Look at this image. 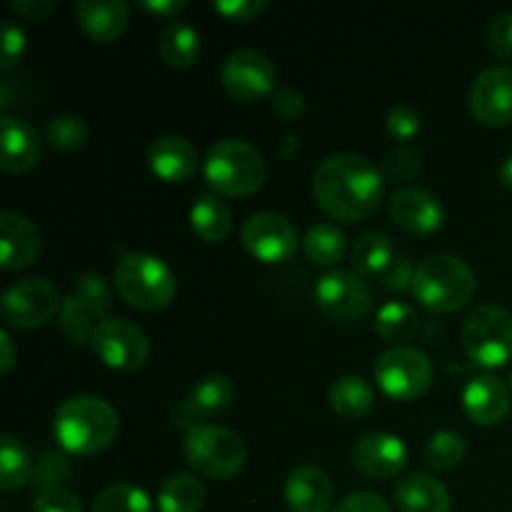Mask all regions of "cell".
Wrapping results in <instances>:
<instances>
[{"label":"cell","mask_w":512,"mask_h":512,"mask_svg":"<svg viewBox=\"0 0 512 512\" xmlns=\"http://www.w3.org/2000/svg\"><path fill=\"white\" fill-rule=\"evenodd\" d=\"M220 80L230 98L240 100V103H255V100L275 93L278 73L268 55L245 48L228 55L223 70H220Z\"/></svg>","instance_id":"cell-12"},{"label":"cell","mask_w":512,"mask_h":512,"mask_svg":"<svg viewBox=\"0 0 512 512\" xmlns=\"http://www.w3.org/2000/svg\"><path fill=\"white\" fill-rule=\"evenodd\" d=\"M0 165H3L5 173H28L35 165L40 163V155H43V140L35 133L33 125L28 120H20L15 115H3L0 120Z\"/></svg>","instance_id":"cell-17"},{"label":"cell","mask_w":512,"mask_h":512,"mask_svg":"<svg viewBox=\"0 0 512 512\" xmlns=\"http://www.w3.org/2000/svg\"><path fill=\"white\" fill-rule=\"evenodd\" d=\"M45 140L50 143V148L60 150V153H73L88 143V125L80 115H55L45 128Z\"/></svg>","instance_id":"cell-35"},{"label":"cell","mask_w":512,"mask_h":512,"mask_svg":"<svg viewBox=\"0 0 512 512\" xmlns=\"http://www.w3.org/2000/svg\"><path fill=\"white\" fill-rule=\"evenodd\" d=\"M420 170H423V153L410 145H398V148L388 150L380 163V173L390 183H408Z\"/></svg>","instance_id":"cell-37"},{"label":"cell","mask_w":512,"mask_h":512,"mask_svg":"<svg viewBox=\"0 0 512 512\" xmlns=\"http://www.w3.org/2000/svg\"><path fill=\"white\" fill-rule=\"evenodd\" d=\"M73 298L88 310L93 318H105L113 308V293L100 273H83L78 275L73 288Z\"/></svg>","instance_id":"cell-36"},{"label":"cell","mask_w":512,"mask_h":512,"mask_svg":"<svg viewBox=\"0 0 512 512\" xmlns=\"http://www.w3.org/2000/svg\"><path fill=\"white\" fill-rule=\"evenodd\" d=\"M510 388H512V373H510Z\"/></svg>","instance_id":"cell-54"},{"label":"cell","mask_w":512,"mask_h":512,"mask_svg":"<svg viewBox=\"0 0 512 512\" xmlns=\"http://www.w3.org/2000/svg\"><path fill=\"white\" fill-rule=\"evenodd\" d=\"M305 258L320 268H330L345 255V233L338 225L318 223L305 233L303 238Z\"/></svg>","instance_id":"cell-30"},{"label":"cell","mask_w":512,"mask_h":512,"mask_svg":"<svg viewBox=\"0 0 512 512\" xmlns=\"http://www.w3.org/2000/svg\"><path fill=\"white\" fill-rule=\"evenodd\" d=\"M205 505V485L193 473H175L160 485V512H200Z\"/></svg>","instance_id":"cell-27"},{"label":"cell","mask_w":512,"mask_h":512,"mask_svg":"<svg viewBox=\"0 0 512 512\" xmlns=\"http://www.w3.org/2000/svg\"><path fill=\"white\" fill-rule=\"evenodd\" d=\"M120 298L138 310H163L173 303L175 275L160 258L148 253H125L113 270Z\"/></svg>","instance_id":"cell-5"},{"label":"cell","mask_w":512,"mask_h":512,"mask_svg":"<svg viewBox=\"0 0 512 512\" xmlns=\"http://www.w3.org/2000/svg\"><path fill=\"white\" fill-rule=\"evenodd\" d=\"M33 512H83V503H80V498L75 493L58 488L35 495Z\"/></svg>","instance_id":"cell-42"},{"label":"cell","mask_w":512,"mask_h":512,"mask_svg":"<svg viewBox=\"0 0 512 512\" xmlns=\"http://www.w3.org/2000/svg\"><path fill=\"white\" fill-rule=\"evenodd\" d=\"M273 113L278 115L280 120H288V123H295L305 115L308 110V103H305V95L295 88H280L273 93Z\"/></svg>","instance_id":"cell-41"},{"label":"cell","mask_w":512,"mask_h":512,"mask_svg":"<svg viewBox=\"0 0 512 512\" xmlns=\"http://www.w3.org/2000/svg\"><path fill=\"white\" fill-rule=\"evenodd\" d=\"M205 183L218 195L228 198H248L258 193L265 183V160L258 148L238 138L218 140L205 155Z\"/></svg>","instance_id":"cell-4"},{"label":"cell","mask_w":512,"mask_h":512,"mask_svg":"<svg viewBox=\"0 0 512 512\" xmlns=\"http://www.w3.org/2000/svg\"><path fill=\"white\" fill-rule=\"evenodd\" d=\"M10 8L25 20H45L55 10V0H13Z\"/></svg>","instance_id":"cell-49"},{"label":"cell","mask_w":512,"mask_h":512,"mask_svg":"<svg viewBox=\"0 0 512 512\" xmlns=\"http://www.w3.org/2000/svg\"><path fill=\"white\" fill-rule=\"evenodd\" d=\"M148 165L155 178L165 183H185L198 170L200 158L195 145L183 135H163L148 148Z\"/></svg>","instance_id":"cell-20"},{"label":"cell","mask_w":512,"mask_h":512,"mask_svg":"<svg viewBox=\"0 0 512 512\" xmlns=\"http://www.w3.org/2000/svg\"><path fill=\"white\" fill-rule=\"evenodd\" d=\"M140 8L148 10V13L153 15H160V18H173L180 10L188 8V3H185V0H143Z\"/></svg>","instance_id":"cell-50"},{"label":"cell","mask_w":512,"mask_h":512,"mask_svg":"<svg viewBox=\"0 0 512 512\" xmlns=\"http://www.w3.org/2000/svg\"><path fill=\"white\" fill-rule=\"evenodd\" d=\"M388 213L410 235H433L443 228L445 208L438 195L425 188H398L388 198Z\"/></svg>","instance_id":"cell-16"},{"label":"cell","mask_w":512,"mask_h":512,"mask_svg":"<svg viewBox=\"0 0 512 512\" xmlns=\"http://www.w3.org/2000/svg\"><path fill=\"white\" fill-rule=\"evenodd\" d=\"M40 233L25 215L5 210L0 213V265L3 270H23L38 258Z\"/></svg>","instance_id":"cell-18"},{"label":"cell","mask_w":512,"mask_h":512,"mask_svg":"<svg viewBox=\"0 0 512 512\" xmlns=\"http://www.w3.org/2000/svg\"><path fill=\"white\" fill-rule=\"evenodd\" d=\"M283 498L293 512H328L333 505V480L318 465H300L285 478Z\"/></svg>","instance_id":"cell-19"},{"label":"cell","mask_w":512,"mask_h":512,"mask_svg":"<svg viewBox=\"0 0 512 512\" xmlns=\"http://www.w3.org/2000/svg\"><path fill=\"white\" fill-rule=\"evenodd\" d=\"M488 45L498 58H512V13H500L488 25Z\"/></svg>","instance_id":"cell-45"},{"label":"cell","mask_w":512,"mask_h":512,"mask_svg":"<svg viewBox=\"0 0 512 512\" xmlns=\"http://www.w3.org/2000/svg\"><path fill=\"white\" fill-rule=\"evenodd\" d=\"M25 55V33L13 23V20H5L3 23V55H0V68L8 73L10 68L20 63V58Z\"/></svg>","instance_id":"cell-44"},{"label":"cell","mask_w":512,"mask_h":512,"mask_svg":"<svg viewBox=\"0 0 512 512\" xmlns=\"http://www.w3.org/2000/svg\"><path fill=\"white\" fill-rule=\"evenodd\" d=\"M330 408L348 420H360L375 408V388L360 375H343L330 385Z\"/></svg>","instance_id":"cell-25"},{"label":"cell","mask_w":512,"mask_h":512,"mask_svg":"<svg viewBox=\"0 0 512 512\" xmlns=\"http://www.w3.org/2000/svg\"><path fill=\"white\" fill-rule=\"evenodd\" d=\"M475 270L458 255H430L415 268L413 290L415 300L433 313H455L475 295Z\"/></svg>","instance_id":"cell-3"},{"label":"cell","mask_w":512,"mask_h":512,"mask_svg":"<svg viewBox=\"0 0 512 512\" xmlns=\"http://www.w3.org/2000/svg\"><path fill=\"white\" fill-rule=\"evenodd\" d=\"M465 453H468V445H465L463 435L455 430H440V433L430 435L423 450V460L433 470H453L463 463Z\"/></svg>","instance_id":"cell-33"},{"label":"cell","mask_w":512,"mask_h":512,"mask_svg":"<svg viewBox=\"0 0 512 512\" xmlns=\"http://www.w3.org/2000/svg\"><path fill=\"white\" fill-rule=\"evenodd\" d=\"M470 113L488 128L512 123V68L493 65L470 85Z\"/></svg>","instance_id":"cell-14"},{"label":"cell","mask_w":512,"mask_h":512,"mask_svg":"<svg viewBox=\"0 0 512 512\" xmlns=\"http://www.w3.org/2000/svg\"><path fill=\"white\" fill-rule=\"evenodd\" d=\"M200 48H203L200 33L183 20H173L158 35V53L170 68H193L195 60L200 58Z\"/></svg>","instance_id":"cell-24"},{"label":"cell","mask_w":512,"mask_h":512,"mask_svg":"<svg viewBox=\"0 0 512 512\" xmlns=\"http://www.w3.org/2000/svg\"><path fill=\"white\" fill-rule=\"evenodd\" d=\"M60 330H63L65 338L75 345L90 343V338H93V315H90L73 295L63 298V305H60Z\"/></svg>","instance_id":"cell-38"},{"label":"cell","mask_w":512,"mask_h":512,"mask_svg":"<svg viewBox=\"0 0 512 512\" xmlns=\"http://www.w3.org/2000/svg\"><path fill=\"white\" fill-rule=\"evenodd\" d=\"M33 470L35 463L30 458L28 448L15 435L5 433L0 438V488L5 493L20 490L25 483L33 480Z\"/></svg>","instance_id":"cell-28"},{"label":"cell","mask_w":512,"mask_h":512,"mask_svg":"<svg viewBox=\"0 0 512 512\" xmlns=\"http://www.w3.org/2000/svg\"><path fill=\"white\" fill-rule=\"evenodd\" d=\"M395 263V245L390 235L380 230H368L353 245V268L358 275L385 273Z\"/></svg>","instance_id":"cell-29"},{"label":"cell","mask_w":512,"mask_h":512,"mask_svg":"<svg viewBox=\"0 0 512 512\" xmlns=\"http://www.w3.org/2000/svg\"><path fill=\"white\" fill-rule=\"evenodd\" d=\"M463 348L480 368H503L512 360V313L503 305H478L463 323Z\"/></svg>","instance_id":"cell-7"},{"label":"cell","mask_w":512,"mask_h":512,"mask_svg":"<svg viewBox=\"0 0 512 512\" xmlns=\"http://www.w3.org/2000/svg\"><path fill=\"white\" fill-rule=\"evenodd\" d=\"M500 183L512 190V155H508V158L503 160V165H500Z\"/></svg>","instance_id":"cell-52"},{"label":"cell","mask_w":512,"mask_h":512,"mask_svg":"<svg viewBox=\"0 0 512 512\" xmlns=\"http://www.w3.org/2000/svg\"><path fill=\"white\" fill-rule=\"evenodd\" d=\"M355 470L370 480L398 478L408 465V448L398 435L365 433L350 450Z\"/></svg>","instance_id":"cell-15"},{"label":"cell","mask_w":512,"mask_h":512,"mask_svg":"<svg viewBox=\"0 0 512 512\" xmlns=\"http://www.w3.org/2000/svg\"><path fill=\"white\" fill-rule=\"evenodd\" d=\"M63 305L58 290L45 278H25L10 285L3 293L0 308L8 325L20 330H33L50 323Z\"/></svg>","instance_id":"cell-11"},{"label":"cell","mask_w":512,"mask_h":512,"mask_svg":"<svg viewBox=\"0 0 512 512\" xmlns=\"http://www.w3.org/2000/svg\"><path fill=\"white\" fill-rule=\"evenodd\" d=\"M395 508L398 512H450L448 488L428 473H413L403 478L395 488Z\"/></svg>","instance_id":"cell-23"},{"label":"cell","mask_w":512,"mask_h":512,"mask_svg":"<svg viewBox=\"0 0 512 512\" xmlns=\"http://www.w3.org/2000/svg\"><path fill=\"white\" fill-rule=\"evenodd\" d=\"M463 408L473 423L498 425L510 413V388L495 375H478L463 393Z\"/></svg>","instance_id":"cell-21"},{"label":"cell","mask_w":512,"mask_h":512,"mask_svg":"<svg viewBox=\"0 0 512 512\" xmlns=\"http://www.w3.org/2000/svg\"><path fill=\"white\" fill-rule=\"evenodd\" d=\"M190 225L193 233L205 243H220L228 238L230 228H233V213L228 205L220 200V195H198L190 210Z\"/></svg>","instance_id":"cell-26"},{"label":"cell","mask_w":512,"mask_h":512,"mask_svg":"<svg viewBox=\"0 0 512 512\" xmlns=\"http://www.w3.org/2000/svg\"><path fill=\"white\" fill-rule=\"evenodd\" d=\"M315 303L320 313L340 325H355L373 308V290L363 275L333 270L315 285Z\"/></svg>","instance_id":"cell-9"},{"label":"cell","mask_w":512,"mask_h":512,"mask_svg":"<svg viewBox=\"0 0 512 512\" xmlns=\"http://www.w3.org/2000/svg\"><path fill=\"white\" fill-rule=\"evenodd\" d=\"M313 195L325 215L343 223H358L380 208L385 198V178L365 155L335 153L315 170Z\"/></svg>","instance_id":"cell-1"},{"label":"cell","mask_w":512,"mask_h":512,"mask_svg":"<svg viewBox=\"0 0 512 512\" xmlns=\"http://www.w3.org/2000/svg\"><path fill=\"white\" fill-rule=\"evenodd\" d=\"M213 8L233 23H248V20L265 13L268 3L265 0H215Z\"/></svg>","instance_id":"cell-43"},{"label":"cell","mask_w":512,"mask_h":512,"mask_svg":"<svg viewBox=\"0 0 512 512\" xmlns=\"http://www.w3.org/2000/svg\"><path fill=\"white\" fill-rule=\"evenodd\" d=\"M385 285L393 290H405L408 285H413L415 268L408 258H395V263L385 270Z\"/></svg>","instance_id":"cell-48"},{"label":"cell","mask_w":512,"mask_h":512,"mask_svg":"<svg viewBox=\"0 0 512 512\" xmlns=\"http://www.w3.org/2000/svg\"><path fill=\"white\" fill-rule=\"evenodd\" d=\"M68 458L60 453H43L35 463L33 470V488L38 493H48V490H58L63 478L68 475Z\"/></svg>","instance_id":"cell-39"},{"label":"cell","mask_w":512,"mask_h":512,"mask_svg":"<svg viewBox=\"0 0 512 512\" xmlns=\"http://www.w3.org/2000/svg\"><path fill=\"white\" fill-rule=\"evenodd\" d=\"M170 423H173V428L185 430V435H188V433H193V430L203 428L205 418L198 413V408H195V405L185 398V400H180V403L173 405V410H170Z\"/></svg>","instance_id":"cell-47"},{"label":"cell","mask_w":512,"mask_h":512,"mask_svg":"<svg viewBox=\"0 0 512 512\" xmlns=\"http://www.w3.org/2000/svg\"><path fill=\"white\" fill-rule=\"evenodd\" d=\"M335 512H393L390 505L385 503V498H380L378 493H370V490H358V493H350L340 500V505Z\"/></svg>","instance_id":"cell-46"},{"label":"cell","mask_w":512,"mask_h":512,"mask_svg":"<svg viewBox=\"0 0 512 512\" xmlns=\"http://www.w3.org/2000/svg\"><path fill=\"white\" fill-rule=\"evenodd\" d=\"M118 430L120 420L113 405L95 395H75L55 410V440L70 455L90 458L103 453L118 438Z\"/></svg>","instance_id":"cell-2"},{"label":"cell","mask_w":512,"mask_h":512,"mask_svg":"<svg viewBox=\"0 0 512 512\" xmlns=\"http://www.w3.org/2000/svg\"><path fill=\"white\" fill-rule=\"evenodd\" d=\"M75 15L93 43H115L128 28L130 8L125 0H78Z\"/></svg>","instance_id":"cell-22"},{"label":"cell","mask_w":512,"mask_h":512,"mask_svg":"<svg viewBox=\"0 0 512 512\" xmlns=\"http://www.w3.org/2000/svg\"><path fill=\"white\" fill-rule=\"evenodd\" d=\"M420 328L418 310L408 303H385L375 315V333L385 340V343H405L413 338Z\"/></svg>","instance_id":"cell-31"},{"label":"cell","mask_w":512,"mask_h":512,"mask_svg":"<svg viewBox=\"0 0 512 512\" xmlns=\"http://www.w3.org/2000/svg\"><path fill=\"white\" fill-rule=\"evenodd\" d=\"M375 380L380 390L393 400H415L433 385L435 368L433 360L418 348L398 345L390 348L375 360Z\"/></svg>","instance_id":"cell-8"},{"label":"cell","mask_w":512,"mask_h":512,"mask_svg":"<svg viewBox=\"0 0 512 512\" xmlns=\"http://www.w3.org/2000/svg\"><path fill=\"white\" fill-rule=\"evenodd\" d=\"M188 400L198 408V413L208 420L233 405L235 385L228 375H220V373L205 375V378L195 385L193 393L188 395Z\"/></svg>","instance_id":"cell-32"},{"label":"cell","mask_w":512,"mask_h":512,"mask_svg":"<svg viewBox=\"0 0 512 512\" xmlns=\"http://www.w3.org/2000/svg\"><path fill=\"white\" fill-rule=\"evenodd\" d=\"M15 365V345L8 330H0V373L8 375Z\"/></svg>","instance_id":"cell-51"},{"label":"cell","mask_w":512,"mask_h":512,"mask_svg":"<svg viewBox=\"0 0 512 512\" xmlns=\"http://www.w3.org/2000/svg\"><path fill=\"white\" fill-rule=\"evenodd\" d=\"M185 463L198 475L210 480H230L248 463L243 438L223 425H203L185 435Z\"/></svg>","instance_id":"cell-6"},{"label":"cell","mask_w":512,"mask_h":512,"mask_svg":"<svg viewBox=\"0 0 512 512\" xmlns=\"http://www.w3.org/2000/svg\"><path fill=\"white\" fill-rule=\"evenodd\" d=\"M388 133L400 143H408L420 133V113L410 105L400 103L388 113Z\"/></svg>","instance_id":"cell-40"},{"label":"cell","mask_w":512,"mask_h":512,"mask_svg":"<svg viewBox=\"0 0 512 512\" xmlns=\"http://www.w3.org/2000/svg\"><path fill=\"white\" fill-rule=\"evenodd\" d=\"M240 238H243L245 250L253 258L270 265L285 263V260L293 258L300 243L295 225L285 215L270 213V210L250 215L243 223Z\"/></svg>","instance_id":"cell-13"},{"label":"cell","mask_w":512,"mask_h":512,"mask_svg":"<svg viewBox=\"0 0 512 512\" xmlns=\"http://www.w3.org/2000/svg\"><path fill=\"white\" fill-rule=\"evenodd\" d=\"M295 148H298V138H295V135H288L283 148H280V155H283V158H290V155L295 153Z\"/></svg>","instance_id":"cell-53"},{"label":"cell","mask_w":512,"mask_h":512,"mask_svg":"<svg viewBox=\"0 0 512 512\" xmlns=\"http://www.w3.org/2000/svg\"><path fill=\"white\" fill-rule=\"evenodd\" d=\"M90 345H93L95 355L108 368L123 370V373L143 368L150 355V343L145 330L125 318L98 320Z\"/></svg>","instance_id":"cell-10"},{"label":"cell","mask_w":512,"mask_h":512,"mask_svg":"<svg viewBox=\"0 0 512 512\" xmlns=\"http://www.w3.org/2000/svg\"><path fill=\"white\" fill-rule=\"evenodd\" d=\"M90 512H153V503H150L145 490L120 483L100 490Z\"/></svg>","instance_id":"cell-34"}]
</instances>
